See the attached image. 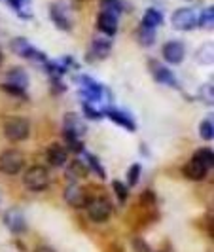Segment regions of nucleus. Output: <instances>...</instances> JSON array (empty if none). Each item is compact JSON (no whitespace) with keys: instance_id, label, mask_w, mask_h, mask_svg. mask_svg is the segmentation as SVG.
<instances>
[{"instance_id":"obj_1","label":"nucleus","mask_w":214,"mask_h":252,"mask_svg":"<svg viewBox=\"0 0 214 252\" xmlns=\"http://www.w3.org/2000/svg\"><path fill=\"white\" fill-rule=\"evenodd\" d=\"M10 50H12L15 55L23 57V59H27V61H32V63L44 64L46 61H48V55H46L44 51L36 50V48L23 36L13 38L12 42H10Z\"/></svg>"},{"instance_id":"obj_2","label":"nucleus","mask_w":214,"mask_h":252,"mask_svg":"<svg viewBox=\"0 0 214 252\" xmlns=\"http://www.w3.org/2000/svg\"><path fill=\"white\" fill-rule=\"evenodd\" d=\"M50 173L46 167L32 165L31 169H27L25 177H23V186L31 191H44L50 188Z\"/></svg>"},{"instance_id":"obj_3","label":"nucleus","mask_w":214,"mask_h":252,"mask_svg":"<svg viewBox=\"0 0 214 252\" xmlns=\"http://www.w3.org/2000/svg\"><path fill=\"white\" fill-rule=\"evenodd\" d=\"M4 135L12 142H23L31 135V124L21 116H12L4 122Z\"/></svg>"},{"instance_id":"obj_4","label":"nucleus","mask_w":214,"mask_h":252,"mask_svg":"<svg viewBox=\"0 0 214 252\" xmlns=\"http://www.w3.org/2000/svg\"><path fill=\"white\" fill-rule=\"evenodd\" d=\"M25 167V156L19 150H4L0 154V173L13 177L17 173H21V169Z\"/></svg>"},{"instance_id":"obj_5","label":"nucleus","mask_w":214,"mask_h":252,"mask_svg":"<svg viewBox=\"0 0 214 252\" xmlns=\"http://www.w3.org/2000/svg\"><path fill=\"white\" fill-rule=\"evenodd\" d=\"M86 211H88V216L93 220V222H97V224H102V222H106L110 215H112V205L108 199H104V197H95V199H89L88 205L84 207Z\"/></svg>"},{"instance_id":"obj_6","label":"nucleus","mask_w":214,"mask_h":252,"mask_svg":"<svg viewBox=\"0 0 214 252\" xmlns=\"http://www.w3.org/2000/svg\"><path fill=\"white\" fill-rule=\"evenodd\" d=\"M171 23L177 31H191L197 25V15L191 8H178L171 17Z\"/></svg>"},{"instance_id":"obj_7","label":"nucleus","mask_w":214,"mask_h":252,"mask_svg":"<svg viewBox=\"0 0 214 252\" xmlns=\"http://www.w3.org/2000/svg\"><path fill=\"white\" fill-rule=\"evenodd\" d=\"M150 72H152V78L157 82V84H163V86H171V88H178V82L175 74L171 72V68H167L163 66V63H159V61H153L152 59L150 63Z\"/></svg>"},{"instance_id":"obj_8","label":"nucleus","mask_w":214,"mask_h":252,"mask_svg":"<svg viewBox=\"0 0 214 252\" xmlns=\"http://www.w3.org/2000/svg\"><path fill=\"white\" fill-rule=\"evenodd\" d=\"M186 57V46L180 40H171L163 46V59L169 64H180Z\"/></svg>"},{"instance_id":"obj_9","label":"nucleus","mask_w":214,"mask_h":252,"mask_svg":"<svg viewBox=\"0 0 214 252\" xmlns=\"http://www.w3.org/2000/svg\"><path fill=\"white\" fill-rule=\"evenodd\" d=\"M4 224H6V227H8L12 233H15V235H21V233L27 231V220L19 209H10V211H6V213H4Z\"/></svg>"},{"instance_id":"obj_10","label":"nucleus","mask_w":214,"mask_h":252,"mask_svg":"<svg viewBox=\"0 0 214 252\" xmlns=\"http://www.w3.org/2000/svg\"><path fill=\"white\" fill-rule=\"evenodd\" d=\"M64 201L68 203L70 207H74V209H84V207L88 205L89 197H88V193H86V189L82 188V186H78V184H68V186L64 188Z\"/></svg>"},{"instance_id":"obj_11","label":"nucleus","mask_w":214,"mask_h":252,"mask_svg":"<svg viewBox=\"0 0 214 252\" xmlns=\"http://www.w3.org/2000/svg\"><path fill=\"white\" fill-rule=\"evenodd\" d=\"M97 27H99V31H101L102 34L114 36V34L118 32V15L112 12L102 10V12L99 13V17H97Z\"/></svg>"},{"instance_id":"obj_12","label":"nucleus","mask_w":214,"mask_h":252,"mask_svg":"<svg viewBox=\"0 0 214 252\" xmlns=\"http://www.w3.org/2000/svg\"><path fill=\"white\" fill-rule=\"evenodd\" d=\"M102 114L108 118V120H112L114 124H118V126H122L123 129L127 131H135L137 129V124H135V120L129 116L127 112L123 110H116V108H104Z\"/></svg>"},{"instance_id":"obj_13","label":"nucleus","mask_w":214,"mask_h":252,"mask_svg":"<svg viewBox=\"0 0 214 252\" xmlns=\"http://www.w3.org/2000/svg\"><path fill=\"white\" fill-rule=\"evenodd\" d=\"M207 167L197 159V158H191L188 163L184 165V169H182V173H184V177L188 178V180H195V182H199L203 178L207 177Z\"/></svg>"},{"instance_id":"obj_14","label":"nucleus","mask_w":214,"mask_h":252,"mask_svg":"<svg viewBox=\"0 0 214 252\" xmlns=\"http://www.w3.org/2000/svg\"><path fill=\"white\" fill-rule=\"evenodd\" d=\"M50 17H51V21H53V25L57 27L59 31L68 32V31L72 29V27H70V19H68V15H66V12H64L59 4H51L50 6Z\"/></svg>"},{"instance_id":"obj_15","label":"nucleus","mask_w":214,"mask_h":252,"mask_svg":"<svg viewBox=\"0 0 214 252\" xmlns=\"http://www.w3.org/2000/svg\"><path fill=\"white\" fill-rule=\"evenodd\" d=\"M46 158H48V163L53 167H64V163L68 161V152L61 144H51L46 152Z\"/></svg>"},{"instance_id":"obj_16","label":"nucleus","mask_w":214,"mask_h":252,"mask_svg":"<svg viewBox=\"0 0 214 252\" xmlns=\"http://www.w3.org/2000/svg\"><path fill=\"white\" fill-rule=\"evenodd\" d=\"M112 51V40L110 38H93L91 42V55H95L97 59H106Z\"/></svg>"},{"instance_id":"obj_17","label":"nucleus","mask_w":214,"mask_h":252,"mask_svg":"<svg viewBox=\"0 0 214 252\" xmlns=\"http://www.w3.org/2000/svg\"><path fill=\"white\" fill-rule=\"evenodd\" d=\"M64 131H66V133H72L76 137H82V135L86 133V126H84V122H82L80 116H76V114H66V116H64Z\"/></svg>"},{"instance_id":"obj_18","label":"nucleus","mask_w":214,"mask_h":252,"mask_svg":"<svg viewBox=\"0 0 214 252\" xmlns=\"http://www.w3.org/2000/svg\"><path fill=\"white\" fill-rule=\"evenodd\" d=\"M6 80L13 84V86H19V88L27 89L29 88V74H27L25 68H21V66H13L10 68L8 72H6Z\"/></svg>"},{"instance_id":"obj_19","label":"nucleus","mask_w":214,"mask_h":252,"mask_svg":"<svg viewBox=\"0 0 214 252\" xmlns=\"http://www.w3.org/2000/svg\"><path fill=\"white\" fill-rule=\"evenodd\" d=\"M163 23V13L159 12V10H155V8H148L146 13H144V17H142V27H150V29H155V27H159Z\"/></svg>"},{"instance_id":"obj_20","label":"nucleus","mask_w":214,"mask_h":252,"mask_svg":"<svg viewBox=\"0 0 214 252\" xmlns=\"http://www.w3.org/2000/svg\"><path fill=\"white\" fill-rule=\"evenodd\" d=\"M89 173V167L88 163H82V161H72V165H70V169L66 171V175L68 177H72L70 180H76V178H82V177H88Z\"/></svg>"},{"instance_id":"obj_21","label":"nucleus","mask_w":214,"mask_h":252,"mask_svg":"<svg viewBox=\"0 0 214 252\" xmlns=\"http://www.w3.org/2000/svg\"><path fill=\"white\" fill-rule=\"evenodd\" d=\"M86 161H88L89 169H91V171H95V175L101 178V180L106 178V171L102 169V165H101V161H99V158H97V156H93V154H86Z\"/></svg>"},{"instance_id":"obj_22","label":"nucleus","mask_w":214,"mask_h":252,"mask_svg":"<svg viewBox=\"0 0 214 252\" xmlns=\"http://www.w3.org/2000/svg\"><path fill=\"white\" fill-rule=\"evenodd\" d=\"M139 42H140V46H152V44L155 42V29H150V27L140 25Z\"/></svg>"},{"instance_id":"obj_23","label":"nucleus","mask_w":214,"mask_h":252,"mask_svg":"<svg viewBox=\"0 0 214 252\" xmlns=\"http://www.w3.org/2000/svg\"><path fill=\"white\" fill-rule=\"evenodd\" d=\"M193 158H197L199 161H201L207 169H213V163H214V154H213V150L211 148H201V150L197 152Z\"/></svg>"},{"instance_id":"obj_24","label":"nucleus","mask_w":214,"mask_h":252,"mask_svg":"<svg viewBox=\"0 0 214 252\" xmlns=\"http://www.w3.org/2000/svg\"><path fill=\"white\" fill-rule=\"evenodd\" d=\"M199 135L203 140H213L214 139V124L213 120H203L201 126H199Z\"/></svg>"},{"instance_id":"obj_25","label":"nucleus","mask_w":214,"mask_h":252,"mask_svg":"<svg viewBox=\"0 0 214 252\" xmlns=\"http://www.w3.org/2000/svg\"><path fill=\"white\" fill-rule=\"evenodd\" d=\"M203 29H213L214 25V6H209L207 10H203L201 13V19L197 21Z\"/></svg>"},{"instance_id":"obj_26","label":"nucleus","mask_w":214,"mask_h":252,"mask_svg":"<svg viewBox=\"0 0 214 252\" xmlns=\"http://www.w3.org/2000/svg\"><path fill=\"white\" fill-rule=\"evenodd\" d=\"M140 165L139 163H133L129 167V171H127V186H137L140 180Z\"/></svg>"},{"instance_id":"obj_27","label":"nucleus","mask_w":214,"mask_h":252,"mask_svg":"<svg viewBox=\"0 0 214 252\" xmlns=\"http://www.w3.org/2000/svg\"><path fill=\"white\" fill-rule=\"evenodd\" d=\"M197 61L201 64L213 63V46H211V44H205L201 50L197 51Z\"/></svg>"},{"instance_id":"obj_28","label":"nucleus","mask_w":214,"mask_h":252,"mask_svg":"<svg viewBox=\"0 0 214 252\" xmlns=\"http://www.w3.org/2000/svg\"><path fill=\"white\" fill-rule=\"evenodd\" d=\"M101 6H102V10L112 12L118 15V13L123 10V0H101Z\"/></svg>"},{"instance_id":"obj_29","label":"nucleus","mask_w":214,"mask_h":252,"mask_svg":"<svg viewBox=\"0 0 214 252\" xmlns=\"http://www.w3.org/2000/svg\"><path fill=\"white\" fill-rule=\"evenodd\" d=\"M112 189H114V193H116V197H118V201L125 203L127 193H129V188H127L125 184H123V182H120V180H114Z\"/></svg>"},{"instance_id":"obj_30","label":"nucleus","mask_w":214,"mask_h":252,"mask_svg":"<svg viewBox=\"0 0 214 252\" xmlns=\"http://www.w3.org/2000/svg\"><path fill=\"white\" fill-rule=\"evenodd\" d=\"M0 88H2V91H4V93H8V95H12V97H21V99H23V97H25V95H27V93H25V89H23V88H19V86H13V84H10V82H6V84H2Z\"/></svg>"},{"instance_id":"obj_31","label":"nucleus","mask_w":214,"mask_h":252,"mask_svg":"<svg viewBox=\"0 0 214 252\" xmlns=\"http://www.w3.org/2000/svg\"><path fill=\"white\" fill-rule=\"evenodd\" d=\"M84 116L88 120H101L102 112L97 110V108H93V102H84Z\"/></svg>"},{"instance_id":"obj_32","label":"nucleus","mask_w":214,"mask_h":252,"mask_svg":"<svg viewBox=\"0 0 214 252\" xmlns=\"http://www.w3.org/2000/svg\"><path fill=\"white\" fill-rule=\"evenodd\" d=\"M131 245H133V251L135 252H152L150 245L142 239V237H135V239L131 241Z\"/></svg>"},{"instance_id":"obj_33","label":"nucleus","mask_w":214,"mask_h":252,"mask_svg":"<svg viewBox=\"0 0 214 252\" xmlns=\"http://www.w3.org/2000/svg\"><path fill=\"white\" fill-rule=\"evenodd\" d=\"M201 97L207 104H213V84H205V86H203Z\"/></svg>"},{"instance_id":"obj_34","label":"nucleus","mask_w":214,"mask_h":252,"mask_svg":"<svg viewBox=\"0 0 214 252\" xmlns=\"http://www.w3.org/2000/svg\"><path fill=\"white\" fill-rule=\"evenodd\" d=\"M51 86H53V93H63L64 89V84L61 82V78H51Z\"/></svg>"},{"instance_id":"obj_35","label":"nucleus","mask_w":214,"mask_h":252,"mask_svg":"<svg viewBox=\"0 0 214 252\" xmlns=\"http://www.w3.org/2000/svg\"><path fill=\"white\" fill-rule=\"evenodd\" d=\"M6 2H8L12 8H15L17 12H19V10L23 8V4H25V0H6Z\"/></svg>"},{"instance_id":"obj_36","label":"nucleus","mask_w":214,"mask_h":252,"mask_svg":"<svg viewBox=\"0 0 214 252\" xmlns=\"http://www.w3.org/2000/svg\"><path fill=\"white\" fill-rule=\"evenodd\" d=\"M34 252H55L53 249H50V247H40V249H36Z\"/></svg>"},{"instance_id":"obj_37","label":"nucleus","mask_w":214,"mask_h":252,"mask_svg":"<svg viewBox=\"0 0 214 252\" xmlns=\"http://www.w3.org/2000/svg\"><path fill=\"white\" fill-rule=\"evenodd\" d=\"M4 61V53H2V48H0V63Z\"/></svg>"}]
</instances>
